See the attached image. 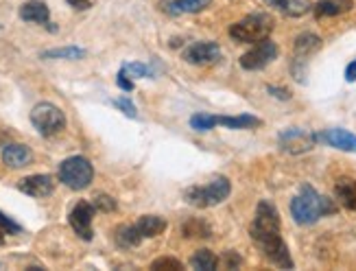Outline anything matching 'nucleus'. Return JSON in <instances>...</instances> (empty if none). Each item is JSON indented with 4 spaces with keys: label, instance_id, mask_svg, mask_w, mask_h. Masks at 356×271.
<instances>
[{
    "label": "nucleus",
    "instance_id": "nucleus-1",
    "mask_svg": "<svg viewBox=\"0 0 356 271\" xmlns=\"http://www.w3.org/2000/svg\"><path fill=\"white\" fill-rule=\"evenodd\" d=\"M280 228H282V223H280V215H277L275 206L267 199H262L258 203L254 223L250 228L252 241L271 265L280 269H293V258L289 254L286 243L282 241Z\"/></svg>",
    "mask_w": 356,
    "mask_h": 271
},
{
    "label": "nucleus",
    "instance_id": "nucleus-2",
    "mask_svg": "<svg viewBox=\"0 0 356 271\" xmlns=\"http://www.w3.org/2000/svg\"><path fill=\"white\" fill-rule=\"evenodd\" d=\"M337 203L319 195L313 186H302L300 195H296L291 201V217L298 226H313L321 217L337 215Z\"/></svg>",
    "mask_w": 356,
    "mask_h": 271
},
{
    "label": "nucleus",
    "instance_id": "nucleus-3",
    "mask_svg": "<svg viewBox=\"0 0 356 271\" xmlns=\"http://www.w3.org/2000/svg\"><path fill=\"white\" fill-rule=\"evenodd\" d=\"M273 31V18L269 13H252L229 26V38L241 44H256L269 38Z\"/></svg>",
    "mask_w": 356,
    "mask_h": 271
},
{
    "label": "nucleus",
    "instance_id": "nucleus-4",
    "mask_svg": "<svg viewBox=\"0 0 356 271\" xmlns=\"http://www.w3.org/2000/svg\"><path fill=\"white\" fill-rule=\"evenodd\" d=\"M232 193V184L227 178H214L206 186H191L184 193V199L195 208H212V206L223 203Z\"/></svg>",
    "mask_w": 356,
    "mask_h": 271
},
{
    "label": "nucleus",
    "instance_id": "nucleus-5",
    "mask_svg": "<svg viewBox=\"0 0 356 271\" xmlns=\"http://www.w3.org/2000/svg\"><path fill=\"white\" fill-rule=\"evenodd\" d=\"M57 175L59 182L68 186L70 190H86L92 184V180H95V167L90 164L88 157L72 155L59 164Z\"/></svg>",
    "mask_w": 356,
    "mask_h": 271
},
{
    "label": "nucleus",
    "instance_id": "nucleus-6",
    "mask_svg": "<svg viewBox=\"0 0 356 271\" xmlns=\"http://www.w3.org/2000/svg\"><path fill=\"white\" fill-rule=\"evenodd\" d=\"M31 125L35 127L38 134L44 138H53L59 132H64L66 127V116L57 105L53 103H38L31 109Z\"/></svg>",
    "mask_w": 356,
    "mask_h": 271
},
{
    "label": "nucleus",
    "instance_id": "nucleus-7",
    "mask_svg": "<svg viewBox=\"0 0 356 271\" xmlns=\"http://www.w3.org/2000/svg\"><path fill=\"white\" fill-rule=\"evenodd\" d=\"M321 49V38L315 33H302L296 40V53H293V75L300 84H304V72H306V61L311 55H315Z\"/></svg>",
    "mask_w": 356,
    "mask_h": 271
},
{
    "label": "nucleus",
    "instance_id": "nucleus-8",
    "mask_svg": "<svg viewBox=\"0 0 356 271\" xmlns=\"http://www.w3.org/2000/svg\"><path fill=\"white\" fill-rule=\"evenodd\" d=\"M275 57H277L275 42L265 38V40L256 42L252 49L241 57V66L245 70H262V68H267L271 61H275Z\"/></svg>",
    "mask_w": 356,
    "mask_h": 271
},
{
    "label": "nucleus",
    "instance_id": "nucleus-9",
    "mask_svg": "<svg viewBox=\"0 0 356 271\" xmlns=\"http://www.w3.org/2000/svg\"><path fill=\"white\" fill-rule=\"evenodd\" d=\"M95 215H97L95 203H90L86 199L76 201L74 208L68 215L70 228L74 230L76 236L83 238V241H92V236H95V230H92V219H95Z\"/></svg>",
    "mask_w": 356,
    "mask_h": 271
},
{
    "label": "nucleus",
    "instance_id": "nucleus-10",
    "mask_svg": "<svg viewBox=\"0 0 356 271\" xmlns=\"http://www.w3.org/2000/svg\"><path fill=\"white\" fill-rule=\"evenodd\" d=\"M181 57L193 66H212L221 59V46L216 42H193L181 51Z\"/></svg>",
    "mask_w": 356,
    "mask_h": 271
},
{
    "label": "nucleus",
    "instance_id": "nucleus-11",
    "mask_svg": "<svg viewBox=\"0 0 356 271\" xmlns=\"http://www.w3.org/2000/svg\"><path fill=\"white\" fill-rule=\"evenodd\" d=\"M277 140H280V147L286 153H304V151H311L315 147V142L319 140V136L308 134L304 130H298V127H293V130L282 132Z\"/></svg>",
    "mask_w": 356,
    "mask_h": 271
},
{
    "label": "nucleus",
    "instance_id": "nucleus-12",
    "mask_svg": "<svg viewBox=\"0 0 356 271\" xmlns=\"http://www.w3.org/2000/svg\"><path fill=\"white\" fill-rule=\"evenodd\" d=\"M18 190L29 197H35V199H42V197H49L53 195L55 190V178L53 175H29V178L20 180L18 182Z\"/></svg>",
    "mask_w": 356,
    "mask_h": 271
},
{
    "label": "nucleus",
    "instance_id": "nucleus-13",
    "mask_svg": "<svg viewBox=\"0 0 356 271\" xmlns=\"http://www.w3.org/2000/svg\"><path fill=\"white\" fill-rule=\"evenodd\" d=\"M3 162L9 169H22L33 162V151L20 142H9L3 147Z\"/></svg>",
    "mask_w": 356,
    "mask_h": 271
},
{
    "label": "nucleus",
    "instance_id": "nucleus-14",
    "mask_svg": "<svg viewBox=\"0 0 356 271\" xmlns=\"http://www.w3.org/2000/svg\"><path fill=\"white\" fill-rule=\"evenodd\" d=\"M20 20L24 22H35V24H51V9L46 7V3H42V0H29V3H24L18 11Z\"/></svg>",
    "mask_w": 356,
    "mask_h": 271
},
{
    "label": "nucleus",
    "instance_id": "nucleus-15",
    "mask_svg": "<svg viewBox=\"0 0 356 271\" xmlns=\"http://www.w3.org/2000/svg\"><path fill=\"white\" fill-rule=\"evenodd\" d=\"M319 140H323L326 145H330L334 149L356 153V136L346 130H326L323 134H319Z\"/></svg>",
    "mask_w": 356,
    "mask_h": 271
},
{
    "label": "nucleus",
    "instance_id": "nucleus-16",
    "mask_svg": "<svg viewBox=\"0 0 356 271\" xmlns=\"http://www.w3.org/2000/svg\"><path fill=\"white\" fill-rule=\"evenodd\" d=\"M212 5V0H162V9L168 15L179 13H199Z\"/></svg>",
    "mask_w": 356,
    "mask_h": 271
},
{
    "label": "nucleus",
    "instance_id": "nucleus-17",
    "mask_svg": "<svg viewBox=\"0 0 356 271\" xmlns=\"http://www.w3.org/2000/svg\"><path fill=\"white\" fill-rule=\"evenodd\" d=\"M265 3L286 18H302L311 9V0H265Z\"/></svg>",
    "mask_w": 356,
    "mask_h": 271
},
{
    "label": "nucleus",
    "instance_id": "nucleus-18",
    "mask_svg": "<svg viewBox=\"0 0 356 271\" xmlns=\"http://www.w3.org/2000/svg\"><path fill=\"white\" fill-rule=\"evenodd\" d=\"M136 228L143 234V238H153L166 230V219L160 215H143L136 221Z\"/></svg>",
    "mask_w": 356,
    "mask_h": 271
},
{
    "label": "nucleus",
    "instance_id": "nucleus-19",
    "mask_svg": "<svg viewBox=\"0 0 356 271\" xmlns=\"http://www.w3.org/2000/svg\"><path fill=\"white\" fill-rule=\"evenodd\" d=\"M352 9V0H319L315 5V18H332Z\"/></svg>",
    "mask_w": 356,
    "mask_h": 271
},
{
    "label": "nucleus",
    "instance_id": "nucleus-20",
    "mask_svg": "<svg viewBox=\"0 0 356 271\" xmlns=\"http://www.w3.org/2000/svg\"><path fill=\"white\" fill-rule=\"evenodd\" d=\"M114 241H116V245H118V247L129 249V247H138V245H140L143 234L138 232L136 223H134V226H129V223H125V226H118V228L114 230Z\"/></svg>",
    "mask_w": 356,
    "mask_h": 271
},
{
    "label": "nucleus",
    "instance_id": "nucleus-21",
    "mask_svg": "<svg viewBox=\"0 0 356 271\" xmlns=\"http://www.w3.org/2000/svg\"><path fill=\"white\" fill-rule=\"evenodd\" d=\"M334 193H337V199L341 201V206L356 212V180H350V178L339 180L334 186Z\"/></svg>",
    "mask_w": 356,
    "mask_h": 271
},
{
    "label": "nucleus",
    "instance_id": "nucleus-22",
    "mask_svg": "<svg viewBox=\"0 0 356 271\" xmlns=\"http://www.w3.org/2000/svg\"><path fill=\"white\" fill-rule=\"evenodd\" d=\"M216 123L229 127V130H252V127H260L262 121L252 114H241V116H216Z\"/></svg>",
    "mask_w": 356,
    "mask_h": 271
},
{
    "label": "nucleus",
    "instance_id": "nucleus-23",
    "mask_svg": "<svg viewBox=\"0 0 356 271\" xmlns=\"http://www.w3.org/2000/svg\"><path fill=\"white\" fill-rule=\"evenodd\" d=\"M181 236H186V238H210L212 228L206 221L193 219V221H186L181 226Z\"/></svg>",
    "mask_w": 356,
    "mask_h": 271
},
{
    "label": "nucleus",
    "instance_id": "nucleus-24",
    "mask_svg": "<svg viewBox=\"0 0 356 271\" xmlns=\"http://www.w3.org/2000/svg\"><path fill=\"white\" fill-rule=\"evenodd\" d=\"M191 265L199 271H214L216 267H219V258H216L210 249H199L193 254Z\"/></svg>",
    "mask_w": 356,
    "mask_h": 271
},
{
    "label": "nucleus",
    "instance_id": "nucleus-25",
    "mask_svg": "<svg viewBox=\"0 0 356 271\" xmlns=\"http://www.w3.org/2000/svg\"><path fill=\"white\" fill-rule=\"evenodd\" d=\"M86 57V51L79 46H64V49H51L44 51L42 59H81Z\"/></svg>",
    "mask_w": 356,
    "mask_h": 271
},
{
    "label": "nucleus",
    "instance_id": "nucleus-26",
    "mask_svg": "<svg viewBox=\"0 0 356 271\" xmlns=\"http://www.w3.org/2000/svg\"><path fill=\"white\" fill-rule=\"evenodd\" d=\"M216 125H219V123H216V116L204 114V111H199V114L191 116V127L195 132H210V130H214Z\"/></svg>",
    "mask_w": 356,
    "mask_h": 271
},
{
    "label": "nucleus",
    "instance_id": "nucleus-27",
    "mask_svg": "<svg viewBox=\"0 0 356 271\" xmlns=\"http://www.w3.org/2000/svg\"><path fill=\"white\" fill-rule=\"evenodd\" d=\"M20 232H22V228L18 226V223L11 221L7 215L0 212V245H5L9 234H20Z\"/></svg>",
    "mask_w": 356,
    "mask_h": 271
},
{
    "label": "nucleus",
    "instance_id": "nucleus-28",
    "mask_svg": "<svg viewBox=\"0 0 356 271\" xmlns=\"http://www.w3.org/2000/svg\"><path fill=\"white\" fill-rule=\"evenodd\" d=\"M151 269L153 271H181L184 265L177 261V258H171V256H162L158 261L151 263Z\"/></svg>",
    "mask_w": 356,
    "mask_h": 271
},
{
    "label": "nucleus",
    "instance_id": "nucleus-29",
    "mask_svg": "<svg viewBox=\"0 0 356 271\" xmlns=\"http://www.w3.org/2000/svg\"><path fill=\"white\" fill-rule=\"evenodd\" d=\"M92 203H95V208L99 212H114L116 210V199L105 195V193H99V195L92 197Z\"/></svg>",
    "mask_w": 356,
    "mask_h": 271
},
{
    "label": "nucleus",
    "instance_id": "nucleus-30",
    "mask_svg": "<svg viewBox=\"0 0 356 271\" xmlns=\"http://www.w3.org/2000/svg\"><path fill=\"white\" fill-rule=\"evenodd\" d=\"M122 70H125L131 79H143V77H149L151 75V70L145 66V63H138V61L125 63V66H122Z\"/></svg>",
    "mask_w": 356,
    "mask_h": 271
},
{
    "label": "nucleus",
    "instance_id": "nucleus-31",
    "mask_svg": "<svg viewBox=\"0 0 356 271\" xmlns=\"http://www.w3.org/2000/svg\"><path fill=\"white\" fill-rule=\"evenodd\" d=\"M114 105H116L118 109H122V114H125V116H129V118H138V109H136V105H134L127 97L116 99V101H114Z\"/></svg>",
    "mask_w": 356,
    "mask_h": 271
},
{
    "label": "nucleus",
    "instance_id": "nucleus-32",
    "mask_svg": "<svg viewBox=\"0 0 356 271\" xmlns=\"http://www.w3.org/2000/svg\"><path fill=\"white\" fill-rule=\"evenodd\" d=\"M221 263H223V265H225L227 269H238V265L243 263V258L238 256L236 251H232V249H229V251H225V254H223Z\"/></svg>",
    "mask_w": 356,
    "mask_h": 271
},
{
    "label": "nucleus",
    "instance_id": "nucleus-33",
    "mask_svg": "<svg viewBox=\"0 0 356 271\" xmlns=\"http://www.w3.org/2000/svg\"><path fill=\"white\" fill-rule=\"evenodd\" d=\"M116 84H118V88L122 90V92H131L134 90V82L127 77V72L120 68V72H118V77H116Z\"/></svg>",
    "mask_w": 356,
    "mask_h": 271
},
{
    "label": "nucleus",
    "instance_id": "nucleus-34",
    "mask_svg": "<svg viewBox=\"0 0 356 271\" xmlns=\"http://www.w3.org/2000/svg\"><path fill=\"white\" fill-rule=\"evenodd\" d=\"M267 90L271 92V97H275V99H282V101H289V99H291V92H289L286 88H275V86H269Z\"/></svg>",
    "mask_w": 356,
    "mask_h": 271
},
{
    "label": "nucleus",
    "instance_id": "nucleus-35",
    "mask_svg": "<svg viewBox=\"0 0 356 271\" xmlns=\"http://www.w3.org/2000/svg\"><path fill=\"white\" fill-rule=\"evenodd\" d=\"M68 5L76 11H88L92 7V0H68Z\"/></svg>",
    "mask_w": 356,
    "mask_h": 271
},
{
    "label": "nucleus",
    "instance_id": "nucleus-36",
    "mask_svg": "<svg viewBox=\"0 0 356 271\" xmlns=\"http://www.w3.org/2000/svg\"><path fill=\"white\" fill-rule=\"evenodd\" d=\"M346 79H348L350 84H354V82H356V59L348 63V68H346Z\"/></svg>",
    "mask_w": 356,
    "mask_h": 271
}]
</instances>
